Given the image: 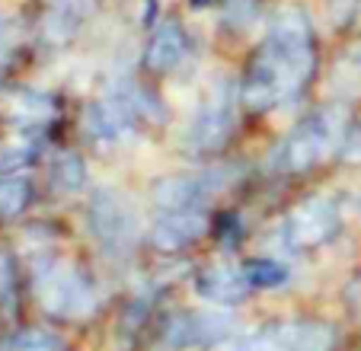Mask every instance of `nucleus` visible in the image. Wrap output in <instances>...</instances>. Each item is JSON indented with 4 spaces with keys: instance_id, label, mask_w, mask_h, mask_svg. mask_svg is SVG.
Here are the masks:
<instances>
[{
    "instance_id": "1",
    "label": "nucleus",
    "mask_w": 361,
    "mask_h": 351,
    "mask_svg": "<svg viewBox=\"0 0 361 351\" xmlns=\"http://www.w3.org/2000/svg\"><path fill=\"white\" fill-rule=\"evenodd\" d=\"M314 64L317 54L310 20L300 7L285 4L275 10L272 23H269V39L246 70L240 99L256 112H269L279 102L294 99L307 87Z\"/></svg>"
},
{
    "instance_id": "4",
    "label": "nucleus",
    "mask_w": 361,
    "mask_h": 351,
    "mask_svg": "<svg viewBox=\"0 0 361 351\" xmlns=\"http://www.w3.org/2000/svg\"><path fill=\"white\" fill-rule=\"evenodd\" d=\"M90 230L106 252L125 256L141 233V214L128 195L116 189H99L90 204Z\"/></svg>"
},
{
    "instance_id": "8",
    "label": "nucleus",
    "mask_w": 361,
    "mask_h": 351,
    "mask_svg": "<svg viewBox=\"0 0 361 351\" xmlns=\"http://www.w3.org/2000/svg\"><path fill=\"white\" fill-rule=\"evenodd\" d=\"M137 118H141V115L135 112V106H131V99L125 96V90H118V93L106 96L102 102H93V106L87 109L83 125H87V135L96 141V147H116V144L131 141Z\"/></svg>"
},
{
    "instance_id": "6",
    "label": "nucleus",
    "mask_w": 361,
    "mask_h": 351,
    "mask_svg": "<svg viewBox=\"0 0 361 351\" xmlns=\"http://www.w3.org/2000/svg\"><path fill=\"white\" fill-rule=\"evenodd\" d=\"M233 131V90L227 80L212 83L189 128V144L198 154H214L227 144Z\"/></svg>"
},
{
    "instance_id": "11",
    "label": "nucleus",
    "mask_w": 361,
    "mask_h": 351,
    "mask_svg": "<svg viewBox=\"0 0 361 351\" xmlns=\"http://www.w3.org/2000/svg\"><path fill=\"white\" fill-rule=\"evenodd\" d=\"M204 233H208V221L202 211H166L150 230V243L160 252H183Z\"/></svg>"
},
{
    "instance_id": "14",
    "label": "nucleus",
    "mask_w": 361,
    "mask_h": 351,
    "mask_svg": "<svg viewBox=\"0 0 361 351\" xmlns=\"http://www.w3.org/2000/svg\"><path fill=\"white\" fill-rule=\"evenodd\" d=\"M185 58H189V39H185L183 26L164 23L147 45V68L154 70V74H170Z\"/></svg>"
},
{
    "instance_id": "15",
    "label": "nucleus",
    "mask_w": 361,
    "mask_h": 351,
    "mask_svg": "<svg viewBox=\"0 0 361 351\" xmlns=\"http://www.w3.org/2000/svg\"><path fill=\"white\" fill-rule=\"evenodd\" d=\"M329 93L342 102L361 99V51L342 54L329 74Z\"/></svg>"
},
{
    "instance_id": "5",
    "label": "nucleus",
    "mask_w": 361,
    "mask_h": 351,
    "mask_svg": "<svg viewBox=\"0 0 361 351\" xmlns=\"http://www.w3.org/2000/svg\"><path fill=\"white\" fill-rule=\"evenodd\" d=\"M336 329L326 323H307V319H294V323H272L262 326L259 332L240 338L231 351H333Z\"/></svg>"
},
{
    "instance_id": "19",
    "label": "nucleus",
    "mask_w": 361,
    "mask_h": 351,
    "mask_svg": "<svg viewBox=\"0 0 361 351\" xmlns=\"http://www.w3.org/2000/svg\"><path fill=\"white\" fill-rule=\"evenodd\" d=\"M0 351H64V342L45 329H23L10 335Z\"/></svg>"
},
{
    "instance_id": "23",
    "label": "nucleus",
    "mask_w": 361,
    "mask_h": 351,
    "mask_svg": "<svg viewBox=\"0 0 361 351\" xmlns=\"http://www.w3.org/2000/svg\"><path fill=\"white\" fill-rule=\"evenodd\" d=\"M342 156H345V163H361V125L355 131H348L345 147H342Z\"/></svg>"
},
{
    "instance_id": "12",
    "label": "nucleus",
    "mask_w": 361,
    "mask_h": 351,
    "mask_svg": "<svg viewBox=\"0 0 361 351\" xmlns=\"http://www.w3.org/2000/svg\"><path fill=\"white\" fill-rule=\"evenodd\" d=\"M195 290L198 297H204L208 304H218V307H237L250 297V278L246 271H237V269H227V265H212L204 269L202 275L195 278Z\"/></svg>"
},
{
    "instance_id": "10",
    "label": "nucleus",
    "mask_w": 361,
    "mask_h": 351,
    "mask_svg": "<svg viewBox=\"0 0 361 351\" xmlns=\"http://www.w3.org/2000/svg\"><path fill=\"white\" fill-rule=\"evenodd\" d=\"M218 173L208 176H166L157 179L150 198L160 211H198L214 198V192L221 189V183H214Z\"/></svg>"
},
{
    "instance_id": "20",
    "label": "nucleus",
    "mask_w": 361,
    "mask_h": 351,
    "mask_svg": "<svg viewBox=\"0 0 361 351\" xmlns=\"http://www.w3.org/2000/svg\"><path fill=\"white\" fill-rule=\"evenodd\" d=\"M243 271L252 288H279V284L288 281V269L281 262H275V259H256Z\"/></svg>"
},
{
    "instance_id": "24",
    "label": "nucleus",
    "mask_w": 361,
    "mask_h": 351,
    "mask_svg": "<svg viewBox=\"0 0 361 351\" xmlns=\"http://www.w3.org/2000/svg\"><path fill=\"white\" fill-rule=\"evenodd\" d=\"M10 42H13V32H10V23L0 16V58H7Z\"/></svg>"
},
{
    "instance_id": "21",
    "label": "nucleus",
    "mask_w": 361,
    "mask_h": 351,
    "mask_svg": "<svg viewBox=\"0 0 361 351\" xmlns=\"http://www.w3.org/2000/svg\"><path fill=\"white\" fill-rule=\"evenodd\" d=\"M35 156V147L32 144H16V147H7L0 150V173H13V169L26 166V163H32Z\"/></svg>"
},
{
    "instance_id": "9",
    "label": "nucleus",
    "mask_w": 361,
    "mask_h": 351,
    "mask_svg": "<svg viewBox=\"0 0 361 351\" xmlns=\"http://www.w3.org/2000/svg\"><path fill=\"white\" fill-rule=\"evenodd\" d=\"M339 230V208H336L333 198H307L298 208L291 211L285 223V237L291 246H300V250H314V246H323L326 240L336 237Z\"/></svg>"
},
{
    "instance_id": "2",
    "label": "nucleus",
    "mask_w": 361,
    "mask_h": 351,
    "mask_svg": "<svg viewBox=\"0 0 361 351\" xmlns=\"http://www.w3.org/2000/svg\"><path fill=\"white\" fill-rule=\"evenodd\" d=\"M348 137V109L342 102L317 109L307 115L304 122L285 137L281 144V166L288 173H307V169L320 166L323 160L345 147Z\"/></svg>"
},
{
    "instance_id": "25",
    "label": "nucleus",
    "mask_w": 361,
    "mask_h": 351,
    "mask_svg": "<svg viewBox=\"0 0 361 351\" xmlns=\"http://www.w3.org/2000/svg\"><path fill=\"white\" fill-rule=\"evenodd\" d=\"M352 297H355V307H358V310H361V284L352 290Z\"/></svg>"
},
{
    "instance_id": "3",
    "label": "nucleus",
    "mask_w": 361,
    "mask_h": 351,
    "mask_svg": "<svg viewBox=\"0 0 361 351\" xmlns=\"http://www.w3.org/2000/svg\"><path fill=\"white\" fill-rule=\"evenodd\" d=\"M32 290L48 316L87 319L96 310V290L90 278L68 262H39L32 271Z\"/></svg>"
},
{
    "instance_id": "17",
    "label": "nucleus",
    "mask_w": 361,
    "mask_h": 351,
    "mask_svg": "<svg viewBox=\"0 0 361 351\" xmlns=\"http://www.w3.org/2000/svg\"><path fill=\"white\" fill-rule=\"evenodd\" d=\"M48 179H51V189H55V192H61V195H74V192L83 189L87 166L80 163V156L61 154V156H55L51 169H48Z\"/></svg>"
},
{
    "instance_id": "13",
    "label": "nucleus",
    "mask_w": 361,
    "mask_h": 351,
    "mask_svg": "<svg viewBox=\"0 0 361 351\" xmlns=\"http://www.w3.org/2000/svg\"><path fill=\"white\" fill-rule=\"evenodd\" d=\"M96 0H48L45 7V23H42V32L51 45H64L71 42L80 26L87 23V16L93 13Z\"/></svg>"
},
{
    "instance_id": "16",
    "label": "nucleus",
    "mask_w": 361,
    "mask_h": 351,
    "mask_svg": "<svg viewBox=\"0 0 361 351\" xmlns=\"http://www.w3.org/2000/svg\"><path fill=\"white\" fill-rule=\"evenodd\" d=\"M10 115L16 118V125L23 128H32V125H45L51 115H55V102L42 93H16L10 99Z\"/></svg>"
},
{
    "instance_id": "7",
    "label": "nucleus",
    "mask_w": 361,
    "mask_h": 351,
    "mask_svg": "<svg viewBox=\"0 0 361 351\" xmlns=\"http://www.w3.org/2000/svg\"><path fill=\"white\" fill-rule=\"evenodd\" d=\"M237 332V316L233 313H218V310H192L179 313L166 323L164 342L173 348H212L221 345Z\"/></svg>"
},
{
    "instance_id": "18",
    "label": "nucleus",
    "mask_w": 361,
    "mask_h": 351,
    "mask_svg": "<svg viewBox=\"0 0 361 351\" xmlns=\"http://www.w3.org/2000/svg\"><path fill=\"white\" fill-rule=\"evenodd\" d=\"M29 195H32V189H29L26 179H20V176L0 179V221H10V217L20 214L29 204Z\"/></svg>"
},
{
    "instance_id": "22",
    "label": "nucleus",
    "mask_w": 361,
    "mask_h": 351,
    "mask_svg": "<svg viewBox=\"0 0 361 351\" xmlns=\"http://www.w3.org/2000/svg\"><path fill=\"white\" fill-rule=\"evenodd\" d=\"M13 297H16L13 265H10V259L0 252V304H4V307H13Z\"/></svg>"
}]
</instances>
